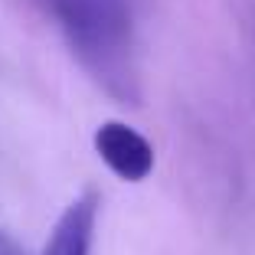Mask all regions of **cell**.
<instances>
[{"label":"cell","mask_w":255,"mask_h":255,"mask_svg":"<svg viewBox=\"0 0 255 255\" xmlns=\"http://www.w3.org/2000/svg\"><path fill=\"white\" fill-rule=\"evenodd\" d=\"M72 53L112 92L128 95L131 82V13L125 0H39Z\"/></svg>","instance_id":"6da1fadb"},{"label":"cell","mask_w":255,"mask_h":255,"mask_svg":"<svg viewBox=\"0 0 255 255\" xmlns=\"http://www.w3.org/2000/svg\"><path fill=\"white\" fill-rule=\"evenodd\" d=\"M95 150L105 167L128 183H141L154 170V147L150 141L125 121H105L95 128Z\"/></svg>","instance_id":"7a4b0ae2"},{"label":"cell","mask_w":255,"mask_h":255,"mask_svg":"<svg viewBox=\"0 0 255 255\" xmlns=\"http://www.w3.org/2000/svg\"><path fill=\"white\" fill-rule=\"evenodd\" d=\"M95 219H98V196L82 193L69 203L56 219L53 233L43 246V255H92L95 242Z\"/></svg>","instance_id":"3957f363"},{"label":"cell","mask_w":255,"mask_h":255,"mask_svg":"<svg viewBox=\"0 0 255 255\" xmlns=\"http://www.w3.org/2000/svg\"><path fill=\"white\" fill-rule=\"evenodd\" d=\"M0 255H23L20 246L13 242V236H10L7 229H0Z\"/></svg>","instance_id":"277c9868"}]
</instances>
